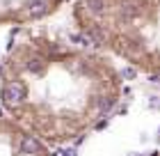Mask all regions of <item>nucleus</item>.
Listing matches in <instances>:
<instances>
[{
    "label": "nucleus",
    "mask_w": 160,
    "mask_h": 156,
    "mask_svg": "<svg viewBox=\"0 0 160 156\" xmlns=\"http://www.w3.org/2000/svg\"><path fill=\"white\" fill-rule=\"evenodd\" d=\"M2 99H5V103H9V106H18V103H23V99H25V87L21 83H7L2 87Z\"/></svg>",
    "instance_id": "obj_1"
},
{
    "label": "nucleus",
    "mask_w": 160,
    "mask_h": 156,
    "mask_svg": "<svg viewBox=\"0 0 160 156\" xmlns=\"http://www.w3.org/2000/svg\"><path fill=\"white\" fill-rule=\"evenodd\" d=\"M21 152L23 154H39L41 152V143L37 138H32V136H25L21 140Z\"/></svg>",
    "instance_id": "obj_2"
},
{
    "label": "nucleus",
    "mask_w": 160,
    "mask_h": 156,
    "mask_svg": "<svg viewBox=\"0 0 160 156\" xmlns=\"http://www.w3.org/2000/svg\"><path fill=\"white\" fill-rule=\"evenodd\" d=\"M46 12H48V3H43V0H32V3L28 5V14H30L32 19H39Z\"/></svg>",
    "instance_id": "obj_3"
},
{
    "label": "nucleus",
    "mask_w": 160,
    "mask_h": 156,
    "mask_svg": "<svg viewBox=\"0 0 160 156\" xmlns=\"http://www.w3.org/2000/svg\"><path fill=\"white\" fill-rule=\"evenodd\" d=\"M71 41L78 44V46H89V44H94L89 35H73V37H71Z\"/></svg>",
    "instance_id": "obj_4"
},
{
    "label": "nucleus",
    "mask_w": 160,
    "mask_h": 156,
    "mask_svg": "<svg viewBox=\"0 0 160 156\" xmlns=\"http://www.w3.org/2000/svg\"><path fill=\"white\" fill-rule=\"evenodd\" d=\"M121 76H123V78H126V80H133V78L137 76V71L133 69V67H126V69H123V71H121Z\"/></svg>",
    "instance_id": "obj_5"
},
{
    "label": "nucleus",
    "mask_w": 160,
    "mask_h": 156,
    "mask_svg": "<svg viewBox=\"0 0 160 156\" xmlns=\"http://www.w3.org/2000/svg\"><path fill=\"white\" fill-rule=\"evenodd\" d=\"M89 7L94 12H103V0H89Z\"/></svg>",
    "instance_id": "obj_6"
},
{
    "label": "nucleus",
    "mask_w": 160,
    "mask_h": 156,
    "mask_svg": "<svg viewBox=\"0 0 160 156\" xmlns=\"http://www.w3.org/2000/svg\"><path fill=\"white\" fill-rule=\"evenodd\" d=\"M149 108L160 110V96H151V99H149Z\"/></svg>",
    "instance_id": "obj_7"
},
{
    "label": "nucleus",
    "mask_w": 160,
    "mask_h": 156,
    "mask_svg": "<svg viewBox=\"0 0 160 156\" xmlns=\"http://www.w3.org/2000/svg\"><path fill=\"white\" fill-rule=\"evenodd\" d=\"M39 60H30V62H28V69H30V71H39Z\"/></svg>",
    "instance_id": "obj_8"
},
{
    "label": "nucleus",
    "mask_w": 160,
    "mask_h": 156,
    "mask_svg": "<svg viewBox=\"0 0 160 156\" xmlns=\"http://www.w3.org/2000/svg\"><path fill=\"white\" fill-rule=\"evenodd\" d=\"M57 154H60V156H78V154H76V149H60Z\"/></svg>",
    "instance_id": "obj_9"
},
{
    "label": "nucleus",
    "mask_w": 160,
    "mask_h": 156,
    "mask_svg": "<svg viewBox=\"0 0 160 156\" xmlns=\"http://www.w3.org/2000/svg\"><path fill=\"white\" fill-rule=\"evenodd\" d=\"M158 138H160V129H158Z\"/></svg>",
    "instance_id": "obj_10"
}]
</instances>
